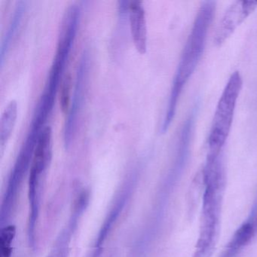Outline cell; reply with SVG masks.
<instances>
[{"instance_id": "6da1fadb", "label": "cell", "mask_w": 257, "mask_h": 257, "mask_svg": "<svg viewBox=\"0 0 257 257\" xmlns=\"http://www.w3.org/2000/svg\"><path fill=\"white\" fill-rule=\"evenodd\" d=\"M215 10L216 3L213 1L203 2L198 10L173 79L166 112L161 126L162 134H165L171 126L175 117L183 88L193 74L202 57Z\"/></svg>"}, {"instance_id": "7a4b0ae2", "label": "cell", "mask_w": 257, "mask_h": 257, "mask_svg": "<svg viewBox=\"0 0 257 257\" xmlns=\"http://www.w3.org/2000/svg\"><path fill=\"white\" fill-rule=\"evenodd\" d=\"M243 86V79L238 71H234L230 76L224 87L215 109L207 146V156H218L231 132L237 100Z\"/></svg>"}, {"instance_id": "3957f363", "label": "cell", "mask_w": 257, "mask_h": 257, "mask_svg": "<svg viewBox=\"0 0 257 257\" xmlns=\"http://www.w3.org/2000/svg\"><path fill=\"white\" fill-rule=\"evenodd\" d=\"M90 53L88 49L82 52L78 64L75 81L74 91L70 103V109L67 112V119L64 129V144L66 150H68L74 138L77 126L78 118L81 112L85 100L88 74L90 67Z\"/></svg>"}, {"instance_id": "277c9868", "label": "cell", "mask_w": 257, "mask_h": 257, "mask_svg": "<svg viewBox=\"0 0 257 257\" xmlns=\"http://www.w3.org/2000/svg\"><path fill=\"white\" fill-rule=\"evenodd\" d=\"M257 8L255 0H237L230 5L218 24L213 37L216 46H221Z\"/></svg>"}, {"instance_id": "5b68a950", "label": "cell", "mask_w": 257, "mask_h": 257, "mask_svg": "<svg viewBox=\"0 0 257 257\" xmlns=\"http://www.w3.org/2000/svg\"><path fill=\"white\" fill-rule=\"evenodd\" d=\"M129 23L132 40L141 55L147 51V25L146 13L141 1H129Z\"/></svg>"}, {"instance_id": "8992f818", "label": "cell", "mask_w": 257, "mask_h": 257, "mask_svg": "<svg viewBox=\"0 0 257 257\" xmlns=\"http://www.w3.org/2000/svg\"><path fill=\"white\" fill-rule=\"evenodd\" d=\"M52 158V129L51 126H46L39 136L30 172L43 177Z\"/></svg>"}, {"instance_id": "52a82bcc", "label": "cell", "mask_w": 257, "mask_h": 257, "mask_svg": "<svg viewBox=\"0 0 257 257\" xmlns=\"http://www.w3.org/2000/svg\"><path fill=\"white\" fill-rule=\"evenodd\" d=\"M27 4L28 3L26 1H19L17 3L16 10H15L13 18H12L11 22L10 23V26H9L4 40H3L2 44H1V49H0V65L1 67L4 65L6 56L8 55L12 45L17 38L18 34L20 31L21 26H22V22H23L24 17L26 13L27 8H28Z\"/></svg>"}, {"instance_id": "ba28073f", "label": "cell", "mask_w": 257, "mask_h": 257, "mask_svg": "<svg viewBox=\"0 0 257 257\" xmlns=\"http://www.w3.org/2000/svg\"><path fill=\"white\" fill-rule=\"evenodd\" d=\"M18 103L16 100H12L3 112L0 118V147L4 152L7 143L10 141L18 118Z\"/></svg>"}, {"instance_id": "9c48e42d", "label": "cell", "mask_w": 257, "mask_h": 257, "mask_svg": "<svg viewBox=\"0 0 257 257\" xmlns=\"http://www.w3.org/2000/svg\"><path fill=\"white\" fill-rule=\"evenodd\" d=\"M255 231L252 222L243 224L234 233L225 249V257H233L249 243L255 235Z\"/></svg>"}, {"instance_id": "30bf717a", "label": "cell", "mask_w": 257, "mask_h": 257, "mask_svg": "<svg viewBox=\"0 0 257 257\" xmlns=\"http://www.w3.org/2000/svg\"><path fill=\"white\" fill-rule=\"evenodd\" d=\"M16 234L15 225H9L3 227L0 231V257H11L13 252V242Z\"/></svg>"}, {"instance_id": "8fae6325", "label": "cell", "mask_w": 257, "mask_h": 257, "mask_svg": "<svg viewBox=\"0 0 257 257\" xmlns=\"http://www.w3.org/2000/svg\"><path fill=\"white\" fill-rule=\"evenodd\" d=\"M72 76L70 73H66L61 83L60 91V106L63 113L67 114L71 103Z\"/></svg>"}, {"instance_id": "7c38bea8", "label": "cell", "mask_w": 257, "mask_h": 257, "mask_svg": "<svg viewBox=\"0 0 257 257\" xmlns=\"http://www.w3.org/2000/svg\"><path fill=\"white\" fill-rule=\"evenodd\" d=\"M252 224V225H253L254 228H255V231H257V213L256 215H255V219H254Z\"/></svg>"}, {"instance_id": "4fadbf2b", "label": "cell", "mask_w": 257, "mask_h": 257, "mask_svg": "<svg viewBox=\"0 0 257 257\" xmlns=\"http://www.w3.org/2000/svg\"><path fill=\"white\" fill-rule=\"evenodd\" d=\"M48 257H61V256H59V255H56V254L54 253V255H49V256H48Z\"/></svg>"}]
</instances>
